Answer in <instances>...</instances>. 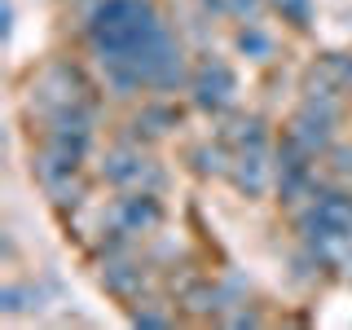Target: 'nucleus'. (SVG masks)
Here are the masks:
<instances>
[{
  "instance_id": "ddd939ff",
  "label": "nucleus",
  "mask_w": 352,
  "mask_h": 330,
  "mask_svg": "<svg viewBox=\"0 0 352 330\" xmlns=\"http://www.w3.org/2000/svg\"><path fill=\"white\" fill-rule=\"evenodd\" d=\"M203 9H212L216 18H229V0H198Z\"/></svg>"
},
{
  "instance_id": "7ed1b4c3",
  "label": "nucleus",
  "mask_w": 352,
  "mask_h": 330,
  "mask_svg": "<svg viewBox=\"0 0 352 330\" xmlns=\"http://www.w3.org/2000/svg\"><path fill=\"white\" fill-rule=\"evenodd\" d=\"M229 176H234L238 194L260 198L264 190H269V176H278V168H269V154H264V146H251V150H242L238 159H234Z\"/></svg>"
},
{
  "instance_id": "20e7f679",
  "label": "nucleus",
  "mask_w": 352,
  "mask_h": 330,
  "mask_svg": "<svg viewBox=\"0 0 352 330\" xmlns=\"http://www.w3.org/2000/svg\"><path fill=\"white\" fill-rule=\"evenodd\" d=\"M115 216H119V229H124V234H150L163 220V203H159V194H150V190L124 194L119 207H115Z\"/></svg>"
},
{
  "instance_id": "f03ea898",
  "label": "nucleus",
  "mask_w": 352,
  "mask_h": 330,
  "mask_svg": "<svg viewBox=\"0 0 352 330\" xmlns=\"http://www.w3.org/2000/svg\"><path fill=\"white\" fill-rule=\"evenodd\" d=\"M190 93H194V106L198 110H212V115H220V110L234 106V93H238V75L229 62H203L198 71H190Z\"/></svg>"
},
{
  "instance_id": "f8f14e48",
  "label": "nucleus",
  "mask_w": 352,
  "mask_h": 330,
  "mask_svg": "<svg viewBox=\"0 0 352 330\" xmlns=\"http://www.w3.org/2000/svg\"><path fill=\"white\" fill-rule=\"evenodd\" d=\"M264 14V0H229V18H242V22H256Z\"/></svg>"
},
{
  "instance_id": "9d476101",
  "label": "nucleus",
  "mask_w": 352,
  "mask_h": 330,
  "mask_svg": "<svg viewBox=\"0 0 352 330\" xmlns=\"http://www.w3.org/2000/svg\"><path fill=\"white\" fill-rule=\"evenodd\" d=\"M269 5L282 14V22H291V27H300V31L313 22V0H269Z\"/></svg>"
},
{
  "instance_id": "39448f33",
  "label": "nucleus",
  "mask_w": 352,
  "mask_h": 330,
  "mask_svg": "<svg viewBox=\"0 0 352 330\" xmlns=\"http://www.w3.org/2000/svg\"><path fill=\"white\" fill-rule=\"evenodd\" d=\"M150 159L141 150H132V146H119V150H110L106 159H102V176L115 190H132V185H141L150 176Z\"/></svg>"
},
{
  "instance_id": "1a4fd4ad",
  "label": "nucleus",
  "mask_w": 352,
  "mask_h": 330,
  "mask_svg": "<svg viewBox=\"0 0 352 330\" xmlns=\"http://www.w3.org/2000/svg\"><path fill=\"white\" fill-rule=\"evenodd\" d=\"M137 278H141V269H132V264H106V269H102V282H106L115 295H132Z\"/></svg>"
},
{
  "instance_id": "6e6552de",
  "label": "nucleus",
  "mask_w": 352,
  "mask_h": 330,
  "mask_svg": "<svg viewBox=\"0 0 352 330\" xmlns=\"http://www.w3.org/2000/svg\"><path fill=\"white\" fill-rule=\"evenodd\" d=\"M322 75L339 88V93H352V58L348 53H330V58L322 62Z\"/></svg>"
},
{
  "instance_id": "9b49d317",
  "label": "nucleus",
  "mask_w": 352,
  "mask_h": 330,
  "mask_svg": "<svg viewBox=\"0 0 352 330\" xmlns=\"http://www.w3.org/2000/svg\"><path fill=\"white\" fill-rule=\"evenodd\" d=\"M234 141L242 150H251V146H264L269 141V132H264V119L260 115H247V119H238V132H234Z\"/></svg>"
},
{
  "instance_id": "f257e3e1",
  "label": "nucleus",
  "mask_w": 352,
  "mask_h": 330,
  "mask_svg": "<svg viewBox=\"0 0 352 330\" xmlns=\"http://www.w3.org/2000/svg\"><path fill=\"white\" fill-rule=\"evenodd\" d=\"M84 40L119 97H132L141 88L172 93L190 84L185 53L159 18L154 0H97L84 22Z\"/></svg>"
},
{
  "instance_id": "423d86ee",
  "label": "nucleus",
  "mask_w": 352,
  "mask_h": 330,
  "mask_svg": "<svg viewBox=\"0 0 352 330\" xmlns=\"http://www.w3.org/2000/svg\"><path fill=\"white\" fill-rule=\"evenodd\" d=\"M0 308H5L9 317H18V313H40V308H44V291H36V286H18V282H9L5 291H0Z\"/></svg>"
},
{
  "instance_id": "0eeeda50",
  "label": "nucleus",
  "mask_w": 352,
  "mask_h": 330,
  "mask_svg": "<svg viewBox=\"0 0 352 330\" xmlns=\"http://www.w3.org/2000/svg\"><path fill=\"white\" fill-rule=\"evenodd\" d=\"M238 53H247L251 62H269V58H273V36L260 27V18H256V22H242V31H238Z\"/></svg>"
}]
</instances>
